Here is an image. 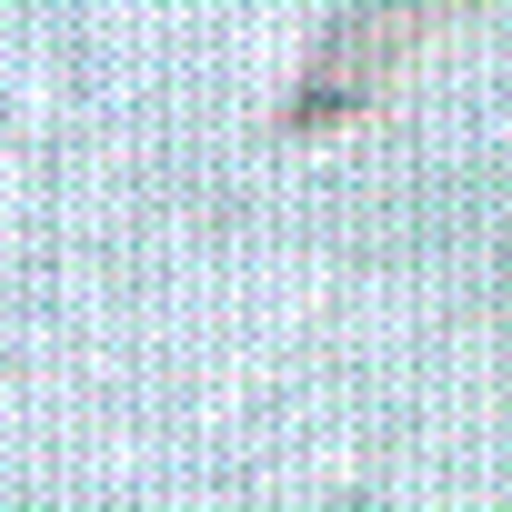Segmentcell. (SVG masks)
<instances>
[{"label": "cell", "instance_id": "6da1fadb", "mask_svg": "<svg viewBox=\"0 0 512 512\" xmlns=\"http://www.w3.org/2000/svg\"><path fill=\"white\" fill-rule=\"evenodd\" d=\"M452 11H472V0H362L352 21H332V41L312 51V81H302V101H292V131L352 121V111L372 101V81H382L432 21H452Z\"/></svg>", "mask_w": 512, "mask_h": 512}]
</instances>
